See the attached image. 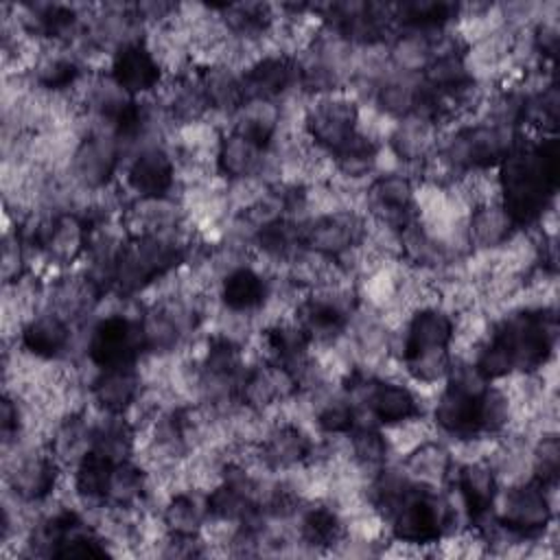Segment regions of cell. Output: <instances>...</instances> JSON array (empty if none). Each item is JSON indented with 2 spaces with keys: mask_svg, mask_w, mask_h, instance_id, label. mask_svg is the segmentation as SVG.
<instances>
[{
  "mask_svg": "<svg viewBox=\"0 0 560 560\" xmlns=\"http://www.w3.org/2000/svg\"><path fill=\"white\" fill-rule=\"evenodd\" d=\"M295 536L304 549L319 553L339 547L348 536V525L343 514L332 503L317 501L302 508Z\"/></svg>",
  "mask_w": 560,
  "mask_h": 560,
  "instance_id": "obj_19",
  "label": "cell"
},
{
  "mask_svg": "<svg viewBox=\"0 0 560 560\" xmlns=\"http://www.w3.org/2000/svg\"><path fill=\"white\" fill-rule=\"evenodd\" d=\"M420 94H422L420 74H402L396 70H387L374 85L372 105L383 116L398 122L416 114Z\"/></svg>",
  "mask_w": 560,
  "mask_h": 560,
  "instance_id": "obj_23",
  "label": "cell"
},
{
  "mask_svg": "<svg viewBox=\"0 0 560 560\" xmlns=\"http://www.w3.org/2000/svg\"><path fill=\"white\" fill-rule=\"evenodd\" d=\"M455 317L442 306H424L409 315L402 328V343L396 354L400 361L407 354L431 352V350H451L453 346Z\"/></svg>",
  "mask_w": 560,
  "mask_h": 560,
  "instance_id": "obj_15",
  "label": "cell"
},
{
  "mask_svg": "<svg viewBox=\"0 0 560 560\" xmlns=\"http://www.w3.org/2000/svg\"><path fill=\"white\" fill-rule=\"evenodd\" d=\"M142 374L138 365L96 370L90 381V396L98 411L127 413L142 396Z\"/></svg>",
  "mask_w": 560,
  "mask_h": 560,
  "instance_id": "obj_17",
  "label": "cell"
},
{
  "mask_svg": "<svg viewBox=\"0 0 560 560\" xmlns=\"http://www.w3.org/2000/svg\"><path fill=\"white\" fill-rule=\"evenodd\" d=\"M267 160L269 151L230 129L219 138L214 168L228 182H238L247 177H262Z\"/></svg>",
  "mask_w": 560,
  "mask_h": 560,
  "instance_id": "obj_21",
  "label": "cell"
},
{
  "mask_svg": "<svg viewBox=\"0 0 560 560\" xmlns=\"http://www.w3.org/2000/svg\"><path fill=\"white\" fill-rule=\"evenodd\" d=\"M558 171L556 136H538L536 140L521 136L497 166L499 201L518 230L538 225L553 210Z\"/></svg>",
  "mask_w": 560,
  "mask_h": 560,
  "instance_id": "obj_1",
  "label": "cell"
},
{
  "mask_svg": "<svg viewBox=\"0 0 560 560\" xmlns=\"http://www.w3.org/2000/svg\"><path fill=\"white\" fill-rule=\"evenodd\" d=\"M122 153L125 151L114 133L94 127L72 149V155L68 160L72 182L83 192L105 190L122 160Z\"/></svg>",
  "mask_w": 560,
  "mask_h": 560,
  "instance_id": "obj_6",
  "label": "cell"
},
{
  "mask_svg": "<svg viewBox=\"0 0 560 560\" xmlns=\"http://www.w3.org/2000/svg\"><path fill=\"white\" fill-rule=\"evenodd\" d=\"M232 131L245 136L260 149L269 151L278 138L280 129V103H267V101H252L245 103L234 116Z\"/></svg>",
  "mask_w": 560,
  "mask_h": 560,
  "instance_id": "obj_31",
  "label": "cell"
},
{
  "mask_svg": "<svg viewBox=\"0 0 560 560\" xmlns=\"http://www.w3.org/2000/svg\"><path fill=\"white\" fill-rule=\"evenodd\" d=\"M560 472V442L556 431L540 433V438L532 444V475L529 479L538 481L545 488L558 486Z\"/></svg>",
  "mask_w": 560,
  "mask_h": 560,
  "instance_id": "obj_35",
  "label": "cell"
},
{
  "mask_svg": "<svg viewBox=\"0 0 560 560\" xmlns=\"http://www.w3.org/2000/svg\"><path fill=\"white\" fill-rule=\"evenodd\" d=\"M114 462L98 451H88L72 470V492L90 508H105V492Z\"/></svg>",
  "mask_w": 560,
  "mask_h": 560,
  "instance_id": "obj_32",
  "label": "cell"
},
{
  "mask_svg": "<svg viewBox=\"0 0 560 560\" xmlns=\"http://www.w3.org/2000/svg\"><path fill=\"white\" fill-rule=\"evenodd\" d=\"M109 77L129 96L155 92L164 81V70L153 57L144 39H133L118 46L109 57Z\"/></svg>",
  "mask_w": 560,
  "mask_h": 560,
  "instance_id": "obj_13",
  "label": "cell"
},
{
  "mask_svg": "<svg viewBox=\"0 0 560 560\" xmlns=\"http://www.w3.org/2000/svg\"><path fill=\"white\" fill-rule=\"evenodd\" d=\"M313 451V440L302 424L284 420L269 427V431L258 442V457L269 472H289L308 462Z\"/></svg>",
  "mask_w": 560,
  "mask_h": 560,
  "instance_id": "obj_14",
  "label": "cell"
},
{
  "mask_svg": "<svg viewBox=\"0 0 560 560\" xmlns=\"http://www.w3.org/2000/svg\"><path fill=\"white\" fill-rule=\"evenodd\" d=\"M365 208L372 221L402 232L418 219L416 210V184L411 175L402 171H385L376 175L363 192Z\"/></svg>",
  "mask_w": 560,
  "mask_h": 560,
  "instance_id": "obj_8",
  "label": "cell"
},
{
  "mask_svg": "<svg viewBox=\"0 0 560 560\" xmlns=\"http://www.w3.org/2000/svg\"><path fill=\"white\" fill-rule=\"evenodd\" d=\"M162 525L166 534H184V536H199L206 521H208V508H206V494H201L195 488L177 490L173 492L160 512Z\"/></svg>",
  "mask_w": 560,
  "mask_h": 560,
  "instance_id": "obj_28",
  "label": "cell"
},
{
  "mask_svg": "<svg viewBox=\"0 0 560 560\" xmlns=\"http://www.w3.org/2000/svg\"><path fill=\"white\" fill-rule=\"evenodd\" d=\"M348 440V451H350V459L357 464V468L368 475L370 479L389 464V442L385 431H381L378 424L374 422H363L357 420L354 429L346 435Z\"/></svg>",
  "mask_w": 560,
  "mask_h": 560,
  "instance_id": "obj_30",
  "label": "cell"
},
{
  "mask_svg": "<svg viewBox=\"0 0 560 560\" xmlns=\"http://www.w3.org/2000/svg\"><path fill=\"white\" fill-rule=\"evenodd\" d=\"M300 66L291 52H267L254 63L243 68L241 88L245 103L267 101L278 103L287 98L291 90H300Z\"/></svg>",
  "mask_w": 560,
  "mask_h": 560,
  "instance_id": "obj_10",
  "label": "cell"
},
{
  "mask_svg": "<svg viewBox=\"0 0 560 560\" xmlns=\"http://www.w3.org/2000/svg\"><path fill=\"white\" fill-rule=\"evenodd\" d=\"M147 354L140 313H109L96 319L85 339V357L96 370L138 365Z\"/></svg>",
  "mask_w": 560,
  "mask_h": 560,
  "instance_id": "obj_4",
  "label": "cell"
},
{
  "mask_svg": "<svg viewBox=\"0 0 560 560\" xmlns=\"http://www.w3.org/2000/svg\"><path fill=\"white\" fill-rule=\"evenodd\" d=\"M186 245L177 234H140L127 236L116 271L112 293L118 298H133L155 282L166 278L186 258Z\"/></svg>",
  "mask_w": 560,
  "mask_h": 560,
  "instance_id": "obj_2",
  "label": "cell"
},
{
  "mask_svg": "<svg viewBox=\"0 0 560 560\" xmlns=\"http://www.w3.org/2000/svg\"><path fill=\"white\" fill-rule=\"evenodd\" d=\"M368 234V219L359 210H337L308 217L302 223V247L339 260L357 249Z\"/></svg>",
  "mask_w": 560,
  "mask_h": 560,
  "instance_id": "obj_7",
  "label": "cell"
},
{
  "mask_svg": "<svg viewBox=\"0 0 560 560\" xmlns=\"http://www.w3.org/2000/svg\"><path fill=\"white\" fill-rule=\"evenodd\" d=\"M359 107L357 98L343 88L311 96L304 107V133L313 144L332 155L357 136Z\"/></svg>",
  "mask_w": 560,
  "mask_h": 560,
  "instance_id": "obj_5",
  "label": "cell"
},
{
  "mask_svg": "<svg viewBox=\"0 0 560 560\" xmlns=\"http://www.w3.org/2000/svg\"><path fill=\"white\" fill-rule=\"evenodd\" d=\"M138 444V429L127 413H105L90 424V448L109 457L114 464L131 459Z\"/></svg>",
  "mask_w": 560,
  "mask_h": 560,
  "instance_id": "obj_24",
  "label": "cell"
},
{
  "mask_svg": "<svg viewBox=\"0 0 560 560\" xmlns=\"http://www.w3.org/2000/svg\"><path fill=\"white\" fill-rule=\"evenodd\" d=\"M33 85L48 94H70L83 77V66L70 52H39L31 68Z\"/></svg>",
  "mask_w": 560,
  "mask_h": 560,
  "instance_id": "obj_33",
  "label": "cell"
},
{
  "mask_svg": "<svg viewBox=\"0 0 560 560\" xmlns=\"http://www.w3.org/2000/svg\"><path fill=\"white\" fill-rule=\"evenodd\" d=\"M359 420L357 407L350 402V398L341 394H324L319 405H315L313 422L315 427L332 438L348 435Z\"/></svg>",
  "mask_w": 560,
  "mask_h": 560,
  "instance_id": "obj_34",
  "label": "cell"
},
{
  "mask_svg": "<svg viewBox=\"0 0 560 560\" xmlns=\"http://www.w3.org/2000/svg\"><path fill=\"white\" fill-rule=\"evenodd\" d=\"M448 481H453V492L464 505L470 525L492 514L494 501L501 490V481L488 457L459 462L457 466H453Z\"/></svg>",
  "mask_w": 560,
  "mask_h": 560,
  "instance_id": "obj_12",
  "label": "cell"
},
{
  "mask_svg": "<svg viewBox=\"0 0 560 560\" xmlns=\"http://www.w3.org/2000/svg\"><path fill=\"white\" fill-rule=\"evenodd\" d=\"M453 466H455V457L451 455V451L433 438L422 442L413 451H409L400 462V468L411 481L433 486V488L448 483Z\"/></svg>",
  "mask_w": 560,
  "mask_h": 560,
  "instance_id": "obj_26",
  "label": "cell"
},
{
  "mask_svg": "<svg viewBox=\"0 0 560 560\" xmlns=\"http://www.w3.org/2000/svg\"><path fill=\"white\" fill-rule=\"evenodd\" d=\"M269 291V280L252 265H238L219 280V302L225 311L232 313H260Z\"/></svg>",
  "mask_w": 560,
  "mask_h": 560,
  "instance_id": "obj_20",
  "label": "cell"
},
{
  "mask_svg": "<svg viewBox=\"0 0 560 560\" xmlns=\"http://www.w3.org/2000/svg\"><path fill=\"white\" fill-rule=\"evenodd\" d=\"M479 396L464 392L451 383L438 394L433 405V427L455 440L481 435L479 431Z\"/></svg>",
  "mask_w": 560,
  "mask_h": 560,
  "instance_id": "obj_18",
  "label": "cell"
},
{
  "mask_svg": "<svg viewBox=\"0 0 560 560\" xmlns=\"http://www.w3.org/2000/svg\"><path fill=\"white\" fill-rule=\"evenodd\" d=\"M151 497L149 470L133 459L118 462L112 468V477L105 492V505L116 510H140Z\"/></svg>",
  "mask_w": 560,
  "mask_h": 560,
  "instance_id": "obj_25",
  "label": "cell"
},
{
  "mask_svg": "<svg viewBox=\"0 0 560 560\" xmlns=\"http://www.w3.org/2000/svg\"><path fill=\"white\" fill-rule=\"evenodd\" d=\"M175 179V158L158 142L140 147L125 168V186L133 192V199L171 197Z\"/></svg>",
  "mask_w": 560,
  "mask_h": 560,
  "instance_id": "obj_11",
  "label": "cell"
},
{
  "mask_svg": "<svg viewBox=\"0 0 560 560\" xmlns=\"http://www.w3.org/2000/svg\"><path fill=\"white\" fill-rule=\"evenodd\" d=\"M440 33V31H438ZM435 33L400 28L389 42L387 63L402 74H422L435 57Z\"/></svg>",
  "mask_w": 560,
  "mask_h": 560,
  "instance_id": "obj_29",
  "label": "cell"
},
{
  "mask_svg": "<svg viewBox=\"0 0 560 560\" xmlns=\"http://www.w3.org/2000/svg\"><path fill=\"white\" fill-rule=\"evenodd\" d=\"M199 81H201L210 112L234 116L245 105L241 72H234V68L225 63L199 66Z\"/></svg>",
  "mask_w": 560,
  "mask_h": 560,
  "instance_id": "obj_27",
  "label": "cell"
},
{
  "mask_svg": "<svg viewBox=\"0 0 560 560\" xmlns=\"http://www.w3.org/2000/svg\"><path fill=\"white\" fill-rule=\"evenodd\" d=\"M20 348L24 354L35 359L52 361L70 352L72 343V324L57 315L55 311L33 313L20 328Z\"/></svg>",
  "mask_w": 560,
  "mask_h": 560,
  "instance_id": "obj_16",
  "label": "cell"
},
{
  "mask_svg": "<svg viewBox=\"0 0 560 560\" xmlns=\"http://www.w3.org/2000/svg\"><path fill=\"white\" fill-rule=\"evenodd\" d=\"M518 234L501 201L475 206L466 217V238L472 252H494Z\"/></svg>",
  "mask_w": 560,
  "mask_h": 560,
  "instance_id": "obj_22",
  "label": "cell"
},
{
  "mask_svg": "<svg viewBox=\"0 0 560 560\" xmlns=\"http://www.w3.org/2000/svg\"><path fill=\"white\" fill-rule=\"evenodd\" d=\"M553 492L556 488H545L534 479L510 483L499 490L492 514L518 536L540 540L556 518Z\"/></svg>",
  "mask_w": 560,
  "mask_h": 560,
  "instance_id": "obj_3",
  "label": "cell"
},
{
  "mask_svg": "<svg viewBox=\"0 0 560 560\" xmlns=\"http://www.w3.org/2000/svg\"><path fill=\"white\" fill-rule=\"evenodd\" d=\"M4 470L9 490L20 503H42L59 488L61 464L50 448L4 455Z\"/></svg>",
  "mask_w": 560,
  "mask_h": 560,
  "instance_id": "obj_9",
  "label": "cell"
}]
</instances>
